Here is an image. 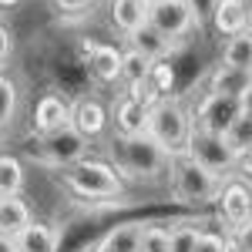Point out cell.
<instances>
[{
    "label": "cell",
    "mask_w": 252,
    "mask_h": 252,
    "mask_svg": "<svg viewBox=\"0 0 252 252\" xmlns=\"http://www.w3.org/2000/svg\"><path fill=\"white\" fill-rule=\"evenodd\" d=\"M17 108H20V91H17V84L7 78V74H0V131H7V128L14 125Z\"/></svg>",
    "instance_id": "obj_25"
},
{
    "label": "cell",
    "mask_w": 252,
    "mask_h": 252,
    "mask_svg": "<svg viewBox=\"0 0 252 252\" xmlns=\"http://www.w3.org/2000/svg\"><path fill=\"white\" fill-rule=\"evenodd\" d=\"M31 222V205L20 195H0V235H14Z\"/></svg>",
    "instance_id": "obj_18"
},
{
    "label": "cell",
    "mask_w": 252,
    "mask_h": 252,
    "mask_svg": "<svg viewBox=\"0 0 252 252\" xmlns=\"http://www.w3.org/2000/svg\"><path fill=\"white\" fill-rule=\"evenodd\" d=\"M242 115V104H239V97H229V94H209L198 101V108H195L192 115V125L198 131H212V135H225L229 131V125H232L235 118Z\"/></svg>",
    "instance_id": "obj_8"
},
{
    "label": "cell",
    "mask_w": 252,
    "mask_h": 252,
    "mask_svg": "<svg viewBox=\"0 0 252 252\" xmlns=\"http://www.w3.org/2000/svg\"><path fill=\"white\" fill-rule=\"evenodd\" d=\"M0 252H17V246H14L10 235H0Z\"/></svg>",
    "instance_id": "obj_36"
},
{
    "label": "cell",
    "mask_w": 252,
    "mask_h": 252,
    "mask_svg": "<svg viewBox=\"0 0 252 252\" xmlns=\"http://www.w3.org/2000/svg\"><path fill=\"white\" fill-rule=\"evenodd\" d=\"M225 252H239V249H232V246H225Z\"/></svg>",
    "instance_id": "obj_39"
},
{
    "label": "cell",
    "mask_w": 252,
    "mask_h": 252,
    "mask_svg": "<svg viewBox=\"0 0 252 252\" xmlns=\"http://www.w3.org/2000/svg\"><path fill=\"white\" fill-rule=\"evenodd\" d=\"M14 3H17V0H0V7H14Z\"/></svg>",
    "instance_id": "obj_38"
},
{
    "label": "cell",
    "mask_w": 252,
    "mask_h": 252,
    "mask_svg": "<svg viewBox=\"0 0 252 252\" xmlns=\"http://www.w3.org/2000/svg\"><path fill=\"white\" fill-rule=\"evenodd\" d=\"M61 178H64L67 192L78 195V198H118V195H125V178L108 161L81 158L78 165L64 168Z\"/></svg>",
    "instance_id": "obj_3"
},
{
    "label": "cell",
    "mask_w": 252,
    "mask_h": 252,
    "mask_svg": "<svg viewBox=\"0 0 252 252\" xmlns=\"http://www.w3.org/2000/svg\"><path fill=\"white\" fill-rule=\"evenodd\" d=\"M235 172L252 178V145L249 148H242V152H235Z\"/></svg>",
    "instance_id": "obj_34"
},
{
    "label": "cell",
    "mask_w": 252,
    "mask_h": 252,
    "mask_svg": "<svg viewBox=\"0 0 252 252\" xmlns=\"http://www.w3.org/2000/svg\"><path fill=\"white\" fill-rule=\"evenodd\" d=\"M138 239H141V222H125L104 235L94 252H138Z\"/></svg>",
    "instance_id": "obj_20"
},
{
    "label": "cell",
    "mask_w": 252,
    "mask_h": 252,
    "mask_svg": "<svg viewBox=\"0 0 252 252\" xmlns=\"http://www.w3.org/2000/svg\"><path fill=\"white\" fill-rule=\"evenodd\" d=\"M239 104H242V111H246V115H252V84L239 94Z\"/></svg>",
    "instance_id": "obj_35"
},
{
    "label": "cell",
    "mask_w": 252,
    "mask_h": 252,
    "mask_svg": "<svg viewBox=\"0 0 252 252\" xmlns=\"http://www.w3.org/2000/svg\"><path fill=\"white\" fill-rule=\"evenodd\" d=\"M168 182H172V195L182 205H209L219 198L222 178H215L212 172H205L202 165H195L192 158H172L168 168Z\"/></svg>",
    "instance_id": "obj_4"
},
{
    "label": "cell",
    "mask_w": 252,
    "mask_h": 252,
    "mask_svg": "<svg viewBox=\"0 0 252 252\" xmlns=\"http://www.w3.org/2000/svg\"><path fill=\"white\" fill-rule=\"evenodd\" d=\"M14 246L17 252H58L61 246V232L47 222H27L17 235H14Z\"/></svg>",
    "instance_id": "obj_11"
},
{
    "label": "cell",
    "mask_w": 252,
    "mask_h": 252,
    "mask_svg": "<svg viewBox=\"0 0 252 252\" xmlns=\"http://www.w3.org/2000/svg\"><path fill=\"white\" fill-rule=\"evenodd\" d=\"M152 64H155V61H148L145 54H138L135 47H128V51H121L118 81H125L128 88H135V84H145V81H148V74H152Z\"/></svg>",
    "instance_id": "obj_21"
},
{
    "label": "cell",
    "mask_w": 252,
    "mask_h": 252,
    "mask_svg": "<svg viewBox=\"0 0 252 252\" xmlns=\"http://www.w3.org/2000/svg\"><path fill=\"white\" fill-rule=\"evenodd\" d=\"M222 64L229 67H242V71H252V27L229 37L225 51H222Z\"/></svg>",
    "instance_id": "obj_22"
},
{
    "label": "cell",
    "mask_w": 252,
    "mask_h": 252,
    "mask_svg": "<svg viewBox=\"0 0 252 252\" xmlns=\"http://www.w3.org/2000/svg\"><path fill=\"white\" fill-rule=\"evenodd\" d=\"M192 115L182 101L175 97H158L155 104L148 108V118H145V135L158 141L172 158L185 155V145H189V135H192Z\"/></svg>",
    "instance_id": "obj_1"
},
{
    "label": "cell",
    "mask_w": 252,
    "mask_h": 252,
    "mask_svg": "<svg viewBox=\"0 0 252 252\" xmlns=\"http://www.w3.org/2000/svg\"><path fill=\"white\" fill-rule=\"evenodd\" d=\"M215 3H219V0H185V7L192 10V17H195V27H202L205 20L212 17Z\"/></svg>",
    "instance_id": "obj_30"
},
{
    "label": "cell",
    "mask_w": 252,
    "mask_h": 252,
    "mask_svg": "<svg viewBox=\"0 0 252 252\" xmlns=\"http://www.w3.org/2000/svg\"><path fill=\"white\" fill-rule=\"evenodd\" d=\"M64 125H71V104L61 94H44L34 108V128L37 135H47V131H58Z\"/></svg>",
    "instance_id": "obj_12"
},
{
    "label": "cell",
    "mask_w": 252,
    "mask_h": 252,
    "mask_svg": "<svg viewBox=\"0 0 252 252\" xmlns=\"http://www.w3.org/2000/svg\"><path fill=\"white\" fill-rule=\"evenodd\" d=\"M37 145H40V161L51 165V168H61V172L78 165L81 158H88V138L81 135L78 128H71V125L40 135Z\"/></svg>",
    "instance_id": "obj_6"
},
{
    "label": "cell",
    "mask_w": 252,
    "mask_h": 252,
    "mask_svg": "<svg viewBox=\"0 0 252 252\" xmlns=\"http://www.w3.org/2000/svg\"><path fill=\"white\" fill-rule=\"evenodd\" d=\"M128 44L135 47L138 54H145L148 61H161V58H168V51H172V40L161 37V34H158L148 20L138 27L135 34H128Z\"/></svg>",
    "instance_id": "obj_17"
},
{
    "label": "cell",
    "mask_w": 252,
    "mask_h": 252,
    "mask_svg": "<svg viewBox=\"0 0 252 252\" xmlns=\"http://www.w3.org/2000/svg\"><path fill=\"white\" fill-rule=\"evenodd\" d=\"M148 20V0H111V24L118 34H135Z\"/></svg>",
    "instance_id": "obj_15"
},
{
    "label": "cell",
    "mask_w": 252,
    "mask_h": 252,
    "mask_svg": "<svg viewBox=\"0 0 252 252\" xmlns=\"http://www.w3.org/2000/svg\"><path fill=\"white\" fill-rule=\"evenodd\" d=\"M88 67L101 84L118 81V67H121V51H115L111 44H94V51L88 54Z\"/></svg>",
    "instance_id": "obj_19"
},
{
    "label": "cell",
    "mask_w": 252,
    "mask_h": 252,
    "mask_svg": "<svg viewBox=\"0 0 252 252\" xmlns=\"http://www.w3.org/2000/svg\"><path fill=\"white\" fill-rule=\"evenodd\" d=\"M118 165H121V172H128L131 178H141V182H155L161 175H168L172 168V155L152 141V138L145 135H118Z\"/></svg>",
    "instance_id": "obj_2"
},
{
    "label": "cell",
    "mask_w": 252,
    "mask_h": 252,
    "mask_svg": "<svg viewBox=\"0 0 252 252\" xmlns=\"http://www.w3.org/2000/svg\"><path fill=\"white\" fill-rule=\"evenodd\" d=\"M222 138H225V141L232 145L235 152L249 148V145H252V115H246V111H242V115H239L232 125H229V131H225Z\"/></svg>",
    "instance_id": "obj_27"
},
{
    "label": "cell",
    "mask_w": 252,
    "mask_h": 252,
    "mask_svg": "<svg viewBox=\"0 0 252 252\" xmlns=\"http://www.w3.org/2000/svg\"><path fill=\"white\" fill-rule=\"evenodd\" d=\"M246 3V10H249V27H252V0H242Z\"/></svg>",
    "instance_id": "obj_37"
},
{
    "label": "cell",
    "mask_w": 252,
    "mask_h": 252,
    "mask_svg": "<svg viewBox=\"0 0 252 252\" xmlns=\"http://www.w3.org/2000/svg\"><path fill=\"white\" fill-rule=\"evenodd\" d=\"M148 24L172 44L189 37L192 31H198L192 10L185 7V0H148Z\"/></svg>",
    "instance_id": "obj_7"
},
{
    "label": "cell",
    "mask_w": 252,
    "mask_h": 252,
    "mask_svg": "<svg viewBox=\"0 0 252 252\" xmlns=\"http://www.w3.org/2000/svg\"><path fill=\"white\" fill-rule=\"evenodd\" d=\"M225 242H229L232 249H239V252H252V219L239 222V225H229Z\"/></svg>",
    "instance_id": "obj_28"
},
{
    "label": "cell",
    "mask_w": 252,
    "mask_h": 252,
    "mask_svg": "<svg viewBox=\"0 0 252 252\" xmlns=\"http://www.w3.org/2000/svg\"><path fill=\"white\" fill-rule=\"evenodd\" d=\"M215 202H219V215L225 219V225H239L252 219V189L246 182H225Z\"/></svg>",
    "instance_id": "obj_9"
},
{
    "label": "cell",
    "mask_w": 252,
    "mask_h": 252,
    "mask_svg": "<svg viewBox=\"0 0 252 252\" xmlns=\"http://www.w3.org/2000/svg\"><path fill=\"white\" fill-rule=\"evenodd\" d=\"M205 232L198 222H175L168 229V252H195L198 235Z\"/></svg>",
    "instance_id": "obj_24"
},
{
    "label": "cell",
    "mask_w": 252,
    "mask_h": 252,
    "mask_svg": "<svg viewBox=\"0 0 252 252\" xmlns=\"http://www.w3.org/2000/svg\"><path fill=\"white\" fill-rule=\"evenodd\" d=\"M252 84V71H242V67H229V64H219L212 74H209V91L212 94H229L239 97L246 88Z\"/></svg>",
    "instance_id": "obj_16"
},
{
    "label": "cell",
    "mask_w": 252,
    "mask_h": 252,
    "mask_svg": "<svg viewBox=\"0 0 252 252\" xmlns=\"http://www.w3.org/2000/svg\"><path fill=\"white\" fill-rule=\"evenodd\" d=\"M111 118H115L118 135H141V131H145V118H148V104H141V101L131 97V94H121L115 101Z\"/></svg>",
    "instance_id": "obj_14"
},
{
    "label": "cell",
    "mask_w": 252,
    "mask_h": 252,
    "mask_svg": "<svg viewBox=\"0 0 252 252\" xmlns=\"http://www.w3.org/2000/svg\"><path fill=\"white\" fill-rule=\"evenodd\" d=\"M138 252H168V225H161V222H141Z\"/></svg>",
    "instance_id": "obj_26"
},
{
    "label": "cell",
    "mask_w": 252,
    "mask_h": 252,
    "mask_svg": "<svg viewBox=\"0 0 252 252\" xmlns=\"http://www.w3.org/2000/svg\"><path fill=\"white\" fill-rule=\"evenodd\" d=\"M71 128H78L88 141L97 138L108 128V108L101 101H94V97H78L71 104Z\"/></svg>",
    "instance_id": "obj_10"
},
{
    "label": "cell",
    "mask_w": 252,
    "mask_h": 252,
    "mask_svg": "<svg viewBox=\"0 0 252 252\" xmlns=\"http://www.w3.org/2000/svg\"><path fill=\"white\" fill-rule=\"evenodd\" d=\"M225 235L219 232H202L198 235V246H195V252H225Z\"/></svg>",
    "instance_id": "obj_31"
},
{
    "label": "cell",
    "mask_w": 252,
    "mask_h": 252,
    "mask_svg": "<svg viewBox=\"0 0 252 252\" xmlns=\"http://www.w3.org/2000/svg\"><path fill=\"white\" fill-rule=\"evenodd\" d=\"M24 182H27L24 161L14 155H0V195H20Z\"/></svg>",
    "instance_id": "obj_23"
},
{
    "label": "cell",
    "mask_w": 252,
    "mask_h": 252,
    "mask_svg": "<svg viewBox=\"0 0 252 252\" xmlns=\"http://www.w3.org/2000/svg\"><path fill=\"white\" fill-rule=\"evenodd\" d=\"M209 20L222 37H235V34L249 31V10H246L242 0H219Z\"/></svg>",
    "instance_id": "obj_13"
},
{
    "label": "cell",
    "mask_w": 252,
    "mask_h": 252,
    "mask_svg": "<svg viewBox=\"0 0 252 252\" xmlns=\"http://www.w3.org/2000/svg\"><path fill=\"white\" fill-rule=\"evenodd\" d=\"M185 158H192L195 165H202V168L212 172L215 178L235 175V148L222 135H212V131L192 128L189 145H185Z\"/></svg>",
    "instance_id": "obj_5"
},
{
    "label": "cell",
    "mask_w": 252,
    "mask_h": 252,
    "mask_svg": "<svg viewBox=\"0 0 252 252\" xmlns=\"http://www.w3.org/2000/svg\"><path fill=\"white\" fill-rule=\"evenodd\" d=\"M94 3L97 0H54V7H58L61 14H88Z\"/></svg>",
    "instance_id": "obj_32"
},
{
    "label": "cell",
    "mask_w": 252,
    "mask_h": 252,
    "mask_svg": "<svg viewBox=\"0 0 252 252\" xmlns=\"http://www.w3.org/2000/svg\"><path fill=\"white\" fill-rule=\"evenodd\" d=\"M172 81H175V74H172V67L168 64H152V74H148V84L155 88V94L158 97H165V91L172 88Z\"/></svg>",
    "instance_id": "obj_29"
},
{
    "label": "cell",
    "mask_w": 252,
    "mask_h": 252,
    "mask_svg": "<svg viewBox=\"0 0 252 252\" xmlns=\"http://www.w3.org/2000/svg\"><path fill=\"white\" fill-rule=\"evenodd\" d=\"M10 58H14V34L0 24V67H3Z\"/></svg>",
    "instance_id": "obj_33"
}]
</instances>
